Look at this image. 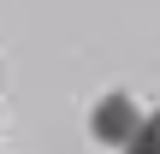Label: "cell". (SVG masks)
Masks as SVG:
<instances>
[{"mask_svg":"<svg viewBox=\"0 0 160 154\" xmlns=\"http://www.w3.org/2000/svg\"><path fill=\"white\" fill-rule=\"evenodd\" d=\"M89 131H95V142H137V131H142V113L131 107V95H107L95 113H89Z\"/></svg>","mask_w":160,"mask_h":154,"instance_id":"1","label":"cell"},{"mask_svg":"<svg viewBox=\"0 0 160 154\" xmlns=\"http://www.w3.org/2000/svg\"><path fill=\"white\" fill-rule=\"evenodd\" d=\"M125 154H160V113H154V119H142V131H137V142H131Z\"/></svg>","mask_w":160,"mask_h":154,"instance_id":"2","label":"cell"}]
</instances>
